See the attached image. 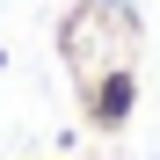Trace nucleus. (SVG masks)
<instances>
[{"mask_svg": "<svg viewBox=\"0 0 160 160\" xmlns=\"http://www.w3.org/2000/svg\"><path fill=\"white\" fill-rule=\"evenodd\" d=\"M80 117H88V131H102V138H117V131L138 117V66H102L80 80Z\"/></svg>", "mask_w": 160, "mask_h": 160, "instance_id": "obj_1", "label": "nucleus"}]
</instances>
